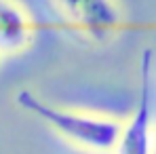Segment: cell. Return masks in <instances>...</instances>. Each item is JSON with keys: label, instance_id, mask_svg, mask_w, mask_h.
Segmentation results:
<instances>
[{"label": "cell", "instance_id": "6da1fadb", "mask_svg": "<svg viewBox=\"0 0 156 154\" xmlns=\"http://www.w3.org/2000/svg\"><path fill=\"white\" fill-rule=\"evenodd\" d=\"M15 102L23 112L44 123L59 137H63L68 144L76 146L80 150L95 154H112L116 148L122 120L110 114L57 106L38 97L30 89L17 91Z\"/></svg>", "mask_w": 156, "mask_h": 154}, {"label": "cell", "instance_id": "277c9868", "mask_svg": "<svg viewBox=\"0 0 156 154\" xmlns=\"http://www.w3.org/2000/svg\"><path fill=\"white\" fill-rule=\"evenodd\" d=\"M36 40V21L21 0H0V59L26 53Z\"/></svg>", "mask_w": 156, "mask_h": 154}, {"label": "cell", "instance_id": "7a4b0ae2", "mask_svg": "<svg viewBox=\"0 0 156 154\" xmlns=\"http://www.w3.org/2000/svg\"><path fill=\"white\" fill-rule=\"evenodd\" d=\"M154 53L146 49L139 59V93L131 116L122 123L112 154H156V133L152 127V74Z\"/></svg>", "mask_w": 156, "mask_h": 154}, {"label": "cell", "instance_id": "3957f363", "mask_svg": "<svg viewBox=\"0 0 156 154\" xmlns=\"http://www.w3.org/2000/svg\"><path fill=\"white\" fill-rule=\"evenodd\" d=\"M63 17L93 40H110L125 27L118 0H55Z\"/></svg>", "mask_w": 156, "mask_h": 154}]
</instances>
